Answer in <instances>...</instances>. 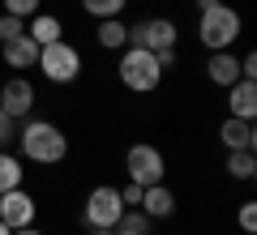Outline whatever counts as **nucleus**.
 Segmentation results:
<instances>
[{
    "label": "nucleus",
    "instance_id": "nucleus-1",
    "mask_svg": "<svg viewBox=\"0 0 257 235\" xmlns=\"http://www.w3.org/2000/svg\"><path fill=\"white\" fill-rule=\"evenodd\" d=\"M13 141H18V158L22 163H35V167H60L69 158V137H64V128L52 124V120H43V116L22 120Z\"/></svg>",
    "mask_w": 257,
    "mask_h": 235
},
{
    "label": "nucleus",
    "instance_id": "nucleus-2",
    "mask_svg": "<svg viewBox=\"0 0 257 235\" xmlns=\"http://www.w3.org/2000/svg\"><path fill=\"white\" fill-rule=\"evenodd\" d=\"M116 77L124 90L133 94H155L159 86H163V64H159L155 52H146V47H124L120 52V64H116Z\"/></svg>",
    "mask_w": 257,
    "mask_h": 235
},
{
    "label": "nucleus",
    "instance_id": "nucleus-3",
    "mask_svg": "<svg viewBox=\"0 0 257 235\" xmlns=\"http://www.w3.org/2000/svg\"><path fill=\"white\" fill-rule=\"evenodd\" d=\"M244 35V18H240L231 5H210V9L197 13V39H202L206 52H223V47H236V39Z\"/></svg>",
    "mask_w": 257,
    "mask_h": 235
},
{
    "label": "nucleus",
    "instance_id": "nucleus-4",
    "mask_svg": "<svg viewBox=\"0 0 257 235\" xmlns=\"http://www.w3.org/2000/svg\"><path fill=\"white\" fill-rule=\"evenodd\" d=\"M39 73H43L52 86H73L82 77V52H77L69 39H56V43L39 47Z\"/></svg>",
    "mask_w": 257,
    "mask_h": 235
},
{
    "label": "nucleus",
    "instance_id": "nucleus-5",
    "mask_svg": "<svg viewBox=\"0 0 257 235\" xmlns=\"http://www.w3.org/2000/svg\"><path fill=\"white\" fill-rule=\"evenodd\" d=\"M124 175H128L133 184H142V188L163 184V175H167L163 150H159V145H150V141H133V145L124 150Z\"/></svg>",
    "mask_w": 257,
    "mask_h": 235
},
{
    "label": "nucleus",
    "instance_id": "nucleus-6",
    "mask_svg": "<svg viewBox=\"0 0 257 235\" xmlns=\"http://www.w3.org/2000/svg\"><path fill=\"white\" fill-rule=\"evenodd\" d=\"M124 209H128V205L120 201V188H116V184H94V188L86 192L82 222H86V226H116Z\"/></svg>",
    "mask_w": 257,
    "mask_h": 235
},
{
    "label": "nucleus",
    "instance_id": "nucleus-7",
    "mask_svg": "<svg viewBox=\"0 0 257 235\" xmlns=\"http://www.w3.org/2000/svg\"><path fill=\"white\" fill-rule=\"evenodd\" d=\"M180 43V26L172 18H142L128 22V47H146V52H167Z\"/></svg>",
    "mask_w": 257,
    "mask_h": 235
},
{
    "label": "nucleus",
    "instance_id": "nucleus-8",
    "mask_svg": "<svg viewBox=\"0 0 257 235\" xmlns=\"http://www.w3.org/2000/svg\"><path fill=\"white\" fill-rule=\"evenodd\" d=\"M0 107L13 120H30V111L39 107V90H35V82H30L26 73H13L9 82L0 86Z\"/></svg>",
    "mask_w": 257,
    "mask_h": 235
},
{
    "label": "nucleus",
    "instance_id": "nucleus-9",
    "mask_svg": "<svg viewBox=\"0 0 257 235\" xmlns=\"http://www.w3.org/2000/svg\"><path fill=\"white\" fill-rule=\"evenodd\" d=\"M35 218H39V201H35V192H26V184H22V188L0 192V222L9 226V231L30 226Z\"/></svg>",
    "mask_w": 257,
    "mask_h": 235
},
{
    "label": "nucleus",
    "instance_id": "nucleus-10",
    "mask_svg": "<svg viewBox=\"0 0 257 235\" xmlns=\"http://www.w3.org/2000/svg\"><path fill=\"white\" fill-rule=\"evenodd\" d=\"M206 77H210V86L227 90L231 82H240V56L231 52V47H223V52H210V56H206Z\"/></svg>",
    "mask_w": 257,
    "mask_h": 235
},
{
    "label": "nucleus",
    "instance_id": "nucleus-11",
    "mask_svg": "<svg viewBox=\"0 0 257 235\" xmlns=\"http://www.w3.org/2000/svg\"><path fill=\"white\" fill-rule=\"evenodd\" d=\"M0 60L9 64V69H18V73H30L39 64V43L30 35H18L9 43H0Z\"/></svg>",
    "mask_w": 257,
    "mask_h": 235
},
{
    "label": "nucleus",
    "instance_id": "nucleus-12",
    "mask_svg": "<svg viewBox=\"0 0 257 235\" xmlns=\"http://www.w3.org/2000/svg\"><path fill=\"white\" fill-rule=\"evenodd\" d=\"M227 116H236V120L257 116V82L253 77H240V82L227 86Z\"/></svg>",
    "mask_w": 257,
    "mask_h": 235
},
{
    "label": "nucleus",
    "instance_id": "nucleus-13",
    "mask_svg": "<svg viewBox=\"0 0 257 235\" xmlns=\"http://www.w3.org/2000/svg\"><path fill=\"white\" fill-rule=\"evenodd\" d=\"M219 141H223V150H257V128H253V120L227 116V120L219 124Z\"/></svg>",
    "mask_w": 257,
    "mask_h": 235
},
{
    "label": "nucleus",
    "instance_id": "nucleus-14",
    "mask_svg": "<svg viewBox=\"0 0 257 235\" xmlns=\"http://www.w3.org/2000/svg\"><path fill=\"white\" fill-rule=\"evenodd\" d=\"M142 214L155 218V222H163V218L176 214V192L167 188V184H150V188H142Z\"/></svg>",
    "mask_w": 257,
    "mask_h": 235
},
{
    "label": "nucleus",
    "instance_id": "nucleus-15",
    "mask_svg": "<svg viewBox=\"0 0 257 235\" xmlns=\"http://www.w3.org/2000/svg\"><path fill=\"white\" fill-rule=\"evenodd\" d=\"M26 35L35 39L39 47H47V43H56V39H64V22L56 18V13H47V9H39L35 18H26Z\"/></svg>",
    "mask_w": 257,
    "mask_h": 235
},
{
    "label": "nucleus",
    "instance_id": "nucleus-16",
    "mask_svg": "<svg viewBox=\"0 0 257 235\" xmlns=\"http://www.w3.org/2000/svg\"><path fill=\"white\" fill-rule=\"evenodd\" d=\"M94 43H99L103 52H124L128 47V22L124 18H103L99 30H94Z\"/></svg>",
    "mask_w": 257,
    "mask_h": 235
},
{
    "label": "nucleus",
    "instance_id": "nucleus-17",
    "mask_svg": "<svg viewBox=\"0 0 257 235\" xmlns=\"http://www.w3.org/2000/svg\"><path fill=\"white\" fill-rule=\"evenodd\" d=\"M223 171L231 175V180L248 184L257 175V154L253 150H227V158H223Z\"/></svg>",
    "mask_w": 257,
    "mask_h": 235
},
{
    "label": "nucleus",
    "instance_id": "nucleus-18",
    "mask_svg": "<svg viewBox=\"0 0 257 235\" xmlns=\"http://www.w3.org/2000/svg\"><path fill=\"white\" fill-rule=\"evenodd\" d=\"M22 184H26V163L13 150H0V192L22 188Z\"/></svg>",
    "mask_w": 257,
    "mask_h": 235
},
{
    "label": "nucleus",
    "instance_id": "nucleus-19",
    "mask_svg": "<svg viewBox=\"0 0 257 235\" xmlns=\"http://www.w3.org/2000/svg\"><path fill=\"white\" fill-rule=\"evenodd\" d=\"M124 9H128V0H82V13H90L94 22H103V18H120Z\"/></svg>",
    "mask_w": 257,
    "mask_h": 235
},
{
    "label": "nucleus",
    "instance_id": "nucleus-20",
    "mask_svg": "<svg viewBox=\"0 0 257 235\" xmlns=\"http://www.w3.org/2000/svg\"><path fill=\"white\" fill-rule=\"evenodd\" d=\"M116 226H120V231H133V235H150V231H155V218H146L138 205H133V209H124V214H120Z\"/></svg>",
    "mask_w": 257,
    "mask_h": 235
},
{
    "label": "nucleus",
    "instance_id": "nucleus-21",
    "mask_svg": "<svg viewBox=\"0 0 257 235\" xmlns=\"http://www.w3.org/2000/svg\"><path fill=\"white\" fill-rule=\"evenodd\" d=\"M0 5H5V13H13V18H22V22L43 9V0H0Z\"/></svg>",
    "mask_w": 257,
    "mask_h": 235
},
{
    "label": "nucleus",
    "instance_id": "nucleus-22",
    "mask_svg": "<svg viewBox=\"0 0 257 235\" xmlns=\"http://www.w3.org/2000/svg\"><path fill=\"white\" fill-rule=\"evenodd\" d=\"M18 35H26V22L13 18V13H0V43H9V39H18Z\"/></svg>",
    "mask_w": 257,
    "mask_h": 235
},
{
    "label": "nucleus",
    "instance_id": "nucleus-23",
    "mask_svg": "<svg viewBox=\"0 0 257 235\" xmlns=\"http://www.w3.org/2000/svg\"><path fill=\"white\" fill-rule=\"evenodd\" d=\"M236 222H240V231H244V235H253V231H257V201H244V205H240Z\"/></svg>",
    "mask_w": 257,
    "mask_h": 235
},
{
    "label": "nucleus",
    "instance_id": "nucleus-24",
    "mask_svg": "<svg viewBox=\"0 0 257 235\" xmlns=\"http://www.w3.org/2000/svg\"><path fill=\"white\" fill-rule=\"evenodd\" d=\"M18 137V120L5 116V107H0V150H9V141Z\"/></svg>",
    "mask_w": 257,
    "mask_h": 235
},
{
    "label": "nucleus",
    "instance_id": "nucleus-25",
    "mask_svg": "<svg viewBox=\"0 0 257 235\" xmlns=\"http://www.w3.org/2000/svg\"><path fill=\"white\" fill-rule=\"evenodd\" d=\"M120 201H124L128 209H133V205H142V184H133V180H128L124 188H120Z\"/></svg>",
    "mask_w": 257,
    "mask_h": 235
},
{
    "label": "nucleus",
    "instance_id": "nucleus-26",
    "mask_svg": "<svg viewBox=\"0 0 257 235\" xmlns=\"http://www.w3.org/2000/svg\"><path fill=\"white\" fill-rule=\"evenodd\" d=\"M240 77H253V82H257V52L240 56Z\"/></svg>",
    "mask_w": 257,
    "mask_h": 235
},
{
    "label": "nucleus",
    "instance_id": "nucleus-27",
    "mask_svg": "<svg viewBox=\"0 0 257 235\" xmlns=\"http://www.w3.org/2000/svg\"><path fill=\"white\" fill-rule=\"evenodd\" d=\"M13 235H47V231H39V226L30 222V226H18V231H13Z\"/></svg>",
    "mask_w": 257,
    "mask_h": 235
},
{
    "label": "nucleus",
    "instance_id": "nucleus-28",
    "mask_svg": "<svg viewBox=\"0 0 257 235\" xmlns=\"http://www.w3.org/2000/svg\"><path fill=\"white\" fill-rule=\"evenodd\" d=\"M210 5H219V0H197V13H202V9H210Z\"/></svg>",
    "mask_w": 257,
    "mask_h": 235
},
{
    "label": "nucleus",
    "instance_id": "nucleus-29",
    "mask_svg": "<svg viewBox=\"0 0 257 235\" xmlns=\"http://www.w3.org/2000/svg\"><path fill=\"white\" fill-rule=\"evenodd\" d=\"M107 235H133V231H120V226H111V231Z\"/></svg>",
    "mask_w": 257,
    "mask_h": 235
},
{
    "label": "nucleus",
    "instance_id": "nucleus-30",
    "mask_svg": "<svg viewBox=\"0 0 257 235\" xmlns=\"http://www.w3.org/2000/svg\"><path fill=\"white\" fill-rule=\"evenodd\" d=\"M0 235H13V231H9V226H5V222H0Z\"/></svg>",
    "mask_w": 257,
    "mask_h": 235
}]
</instances>
